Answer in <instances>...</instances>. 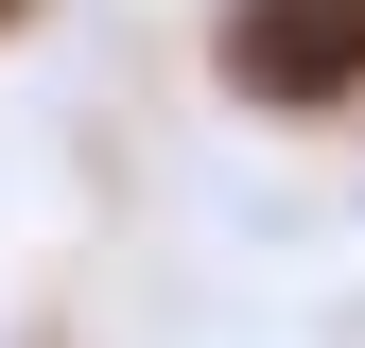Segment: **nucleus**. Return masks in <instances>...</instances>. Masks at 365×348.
Masks as SVG:
<instances>
[{
	"label": "nucleus",
	"mask_w": 365,
	"mask_h": 348,
	"mask_svg": "<svg viewBox=\"0 0 365 348\" xmlns=\"http://www.w3.org/2000/svg\"><path fill=\"white\" fill-rule=\"evenodd\" d=\"M209 70L244 87V105H348L365 87V0H226Z\"/></svg>",
	"instance_id": "f257e3e1"
}]
</instances>
